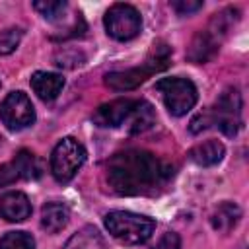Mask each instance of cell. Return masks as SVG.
Wrapping results in <instances>:
<instances>
[{
  "mask_svg": "<svg viewBox=\"0 0 249 249\" xmlns=\"http://www.w3.org/2000/svg\"><path fill=\"white\" fill-rule=\"evenodd\" d=\"M154 249H181V239L175 231H167L160 237V241L156 243Z\"/></svg>",
  "mask_w": 249,
  "mask_h": 249,
  "instance_id": "cell-23",
  "label": "cell"
},
{
  "mask_svg": "<svg viewBox=\"0 0 249 249\" xmlns=\"http://www.w3.org/2000/svg\"><path fill=\"white\" fill-rule=\"evenodd\" d=\"M171 8H173L177 14L185 16V14H191V12L200 10V8H202V2H200V0H173V2H171Z\"/></svg>",
  "mask_w": 249,
  "mask_h": 249,
  "instance_id": "cell-22",
  "label": "cell"
},
{
  "mask_svg": "<svg viewBox=\"0 0 249 249\" xmlns=\"http://www.w3.org/2000/svg\"><path fill=\"white\" fill-rule=\"evenodd\" d=\"M31 214V202L27 195L10 191L0 196V216L8 222H23Z\"/></svg>",
  "mask_w": 249,
  "mask_h": 249,
  "instance_id": "cell-11",
  "label": "cell"
},
{
  "mask_svg": "<svg viewBox=\"0 0 249 249\" xmlns=\"http://www.w3.org/2000/svg\"><path fill=\"white\" fill-rule=\"evenodd\" d=\"M241 93L235 88H228L220 93L214 107L191 121V130L200 132L208 126H218L226 136H235L241 128Z\"/></svg>",
  "mask_w": 249,
  "mask_h": 249,
  "instance_id": "cell-2",
  "label": "cell"
},
{
  "mask_svg": "<svg viewBox=\"0 0 249 249\" xmlns=\"http://www.w3.org/2000/svg\"><path fill=\"white\" fill-rule=\"evenodd\" d=\"M220 41L210 33V31H198L189 47V58L193 62H204L208 60L216 51H218Z\"/></svg>",
  "mask_w": 249,
  "mask_h": 249,
  "instance_id": "cell-16",
  "label": "cell"
},
{
  "mask_svg": "<svg viewBox=\"0 0 249 249\" xmlns=\"http://www.w3.org/2000/svg\"><path fill=\"white\" fill-rule=\"evenodd\" d=\"M86 148L72 136L62 138L51 154V173L58 183H68L86 161Z\"/></svg>",
  "mask_w": 249,
  "mask_h": 249,
  "instance_id": "cell-6",
  "label": "cell"
},
{
  "mask_svg": "<svg viewBox=\"0 0 249 249\" xmlns=\"http://www.w3.org/2000/svg\"><path fill=\"white\" fill-rule=\"evenodd\" d=\"M173 175V167L146 150H124L107 161L105 179L113 193L134 196L160 191Z\"/></svg>",
  "mask_w": 249,
  "mask_h": 249,
  "instance_id": "cell-1",
  "label": "cell"
},
{
  "mask_svg": "<svg viewBox=\"0 0 249 249\" xmlns=\"http://www.w3.org/2000/svg\"><path fill=\"white\" fill-rule=\"evenodd\" d=\"M66 2L64 0H37V2H33V8L45 18V19H58L62 14H64V10H66Z\"/></svg>",
  "mask_w": 249,
  "mask_h": 249,
  "instance_id": "cell-20",
  "label": "cell"
},
{
  "mask_svg": "<svg viewBox=\"0 0 249 249\" xmlns=\"http://www.w3.org/2000/svg\"><path fill=\"white\" fill-rule=\"evenodd\" d=\"M0 140H2V138H0Z\"/></svg>",
  "mask_w": 249,
  "mask_h": 249,
  "instance_id": "cell-24",
  "label": "cell"
},
{
  "mask_svg": "<svg viewBox=\"0 0 249 249\" xmlns=\"http://www.w3.org/2000/svg\"><path fill=\"white\" fill-rule=\"evenodd\" d=\"M0 119L10 130H21L35 123V109L23 91H10L0 103Z\"/></svg>",
  "mask_w": 249,
  "mask_h": 249,
  "instance_id": "cell-8",
  "label": "cell"
},
{
  "mask_svg": "<svg viewBox=\"0 0 249 249\" xmlns=\"http://www.w3.org/2000/svg\"><path fill=\"white\" fill-rule=\"evenodd\" d=\"M156 89L173 117L187 115L196 103V88L189 78H181V76L161 78L156 82Z\"/></svg>",
  "mask_w": 249,
  "mask_h": 249,
  "instance_id": "cell-5",
  "label": "cell"
},
{
  "mask_svg": "<svg viewBox=\"0 0 249 249\" xmlns=\"http://www.w3.org/2000/svg\"><path fill=\"white\" fill-rule=\"evenodd\" d=\"M103 25L107 35L117 41L134 39L142 29L140 12L130 4H113L103 18Z\"/></svg>",
  "mask_w": 249,
  "mask_h": 249,
  "instance_id": "cell-7",
  "label": "cell"
},
{
  "mask_svg": "<svg viewBox=\"0 0 249 249\" xmlns=\"http://www.w3.org/2000/svg\"><path fill=\"white\" fill-rule=\"evenodd\" d=\"M41 171L43 169H41L39 160L31 152L21 150L12 161L0 165V187L10 185L16 179H37Z\"/></svg>",
  "mask_w": 249,
  "mask_h": 249,
  "instance_id": "cell-9",
  "label": "cell"
},
{
  "mask_svg": "<svg viewBox=\"0 0 249 249\" xmlns=\"http://www.w3.org/2000/svg\"><path fill=\"white\" fill-rule=\"evenodd\" d=\"M31 88L37 93L39 99L43 101H53L58 97V93L64 88V78L56 72H35L31 76Z\"/></svg>",
  "mask_w": 249,
  "mask_h": 249,
  "instance_id": "cell-12",
  "label": "cell"
},
{
  "mask_svg": "<svg viewBox=\"0 0 249 249\" xmlns=\"http://www.w3.org/2000/svg\"><path fill=\"white\" fill-rule=\"evenodd\" d=\"M167 62H169V47L163 43H158V45H154L148 60L142 66L121 70V72H109L105 76V84L117 91L132 89V88L140 86L142 82H146L154 72L163 70L167 66Z\"/></svg>",
  "mask_w": 249,
  "mask_h": 249,
  "instance_id": "cell-4",
  "label": "cell"
},
{
  "mask_svg": "<svg viewBox=\"0 0 249 249\" xmlns=\"http://www.w3.org/2000/svg\"><path fill=\"white\" fill-rule=\"evenodd\" d=\"M0 249H35V239L27 231H8L0 237Z\"/></svg>",
  "mask_w": 249,
  "mask_h": 249,
  "instance_id": "cell-19",
  "label": "cell"
},
{
  "mask_svg": "<svg viewBox=\"0 0 249 249\" xmlns=\"http://www.w3.org/2000/svg\"><path fill=\"white\" fill-rule=\"evenodd\" d=\"M152 124H156L154 107L148 101H138L130 119H128V132L138 134V132H144V130L152 128Z\"/></svg>",
  "mask_w": 249,
  "mask_h": 249,
  "instance_id": "cell-18",
  "label": "cell"
},
{
  "mask_svg": "<svg viewBox=\"0 0 249 249\" xmlns=\"http://www.w3.org/2000/svg\"><path fill=\"white\" fill-rule=\"evenodd\" d=\"M70 220V210L64 202H47L41 210V226L49 233H56L66 228Z\"/></svg>",
  "mask_w": 249,
  "mask_h": 249,
  "instance_id": "cell-15",
  "label": "cell"
},
{
  "mask_svg": "<svg viewBox=\"0 0 249 249\" xmlns=\"http://www.w3.org/2000/svg\"><path fill=\"white\" fill-rule=\"evenodd\" d=\"M21 37H23V31L19 27H10L2 31L0 33V54H10L12 51H16Z\"/></svg>",
  "mask_w": 249,
  "mask_h": 249,
  "instance_id": "cell-21",
  "label": "cell"
},
{
  "mask_svg": "<svg viewBox=\"0 0 249 249\" xmlns=\"http://www.w3.org/2000/svg\"><path fill=\"white\" fill-rule=\"evenodd\" d=\"M239 218H241V208H239L235 202L226 200V202H220V204L212 210V214H210V224H212V228H214L216 231L228 233V231H231V230L237 226Z\"/></svg>",
  "mask_w": 249,
  "mask_h": 249,
  "instance_id": "cell-13",
  "label": "cell"
},
{
  "mask_svg": "<svg viewBox=\"0 0 249 249\" xmlns=\"http://www.w3.org/2000/svg\"><path fill=\"white\" fill-rule=\"evenodd\" d=\"M226 154V148L222 142L218 140H206V142H200L196 144L195 148L189 150V160L195 161L196 165H202V167H208V165H216L222 161Z\"/></svg>",
  "mask_w": 249,
  "mask_h": 249,
  "instance_id": "cell-14",
  "label": "cell"
},
{
  "mask_svg": "<svg viewBox=\"0 0 249 249\" xmlns=\"http://www.w3.org/2000/svg\"><path fill=\"white\" fill-rule=\"evenodd\" d=\"M105 228L117 241L124 245H140L152 237L156 222L142 214L115 210L105 216Z\"/></svg>",
  "mask_w": 249,
  "mask_h": 249,
  "instance_id": "cell-3",
  "label": "cell"
},
{
  "mask_svg": "<svg viewBox=\"0 0 249 249\" xmlns=\"http://www.w3.org/2000/svg\"><path fill=\"white\" fill-rule=\"evenodd\" d=\"M62 249H105V241L97 228L84 226L82 230L70 235Z\"/></svg>",
  "mask_w": 249,
  "mask_h": 249,
  "instance_id": "cell-17",
  "label": "cell"
},
{
  "mask_svg": "<svg viewBox=\"0 0 249 249\" xmlns=\"http://www.w3.org/2000/svg\"><path fill=\"white\" fill-rule=\"evenodd\" d=\"M136 103H138L136 99H113L109 103L99 105L91 115V119L97 126H111V128L121 126L130 119Z\"/></svg>",
  "mask_w": 249,
  "mask_h": 249,
  "instance_id": "cell-10",
  "label": "cell"
}]
</instances>
